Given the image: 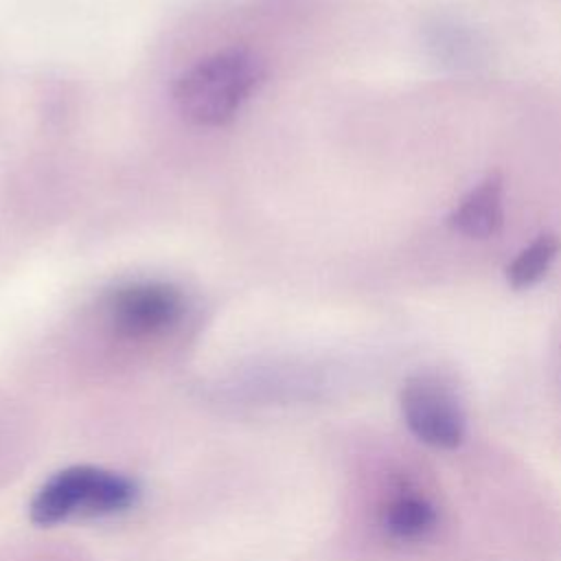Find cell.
<instances>
[{
	"instance_id": "6da1fadb",
	"label": "cell",
	"mask_w": 561,
	"mask_h": 561,
	"mask_svg": "<svg viewBox=\"0 0 561 561\" xmlns=\"http://www.w3.org/2000/svg\"><path fill=\"white\" fill-rule=\"evenodd\" d=\"M261 79L259 61L243 50H224L184 70L173 88L178 112L195 125L230 121Z\"/></svg>"
},
{
	"instance_id": "7a4b0ae2",
	"label": "cell",
	"mask_w": 561,
	"mask_h": 561,
	"mask_svg": "<svg viewBox=\"0 0 561 561\" xmlns=\"http://www.w3.org/2000/svg\"><path fill=\"white\" fill-rule=\"evenodd\" d=\"M138 489L131 478L92 465L66 467L53 473L33 495L28 513L39 526L75 517H101L129 508Z\"/></svg>"
},
{
	"instance_id": "3957f363",
	"label": "cell",
	"mask_w": 561,
	"mask_h": 561,
	"mask_svg": "<svg viewBox=\"0 0 561 561\" xmlns=\"http://www.w3.org/2000/svg\"><path fill=\"white\" fill-rule=\"evenodd\" d=\"M401 412L410 432L440 449L462 443L467 419L454 388L438 375H414L401 390Z\"/></svg>"
},
{
	"instance_id": "277c9868",
	"label": "cell",
	"mask_w": 561,
	"mask_h": 561,
	"mask_svg": "<svg viewBox=\"0 0 561 561\" xmlns=\"http://www.w3.org/2000/svg\"><path fill=\"white\" fill-rule=\"evenodd\" d=\"M182 313V296L164 283H129L107 300L110 324L127 337H147L167 331Z\"/></svg>"
},
{
	"instance_id": "5b68a950",
	"label": "cell",
	"mask_w": 561,
	"mask_h": 561,
	"mask_svg": "<svg viewBox=\"0 0 561 561\" xmlns=\"http://www.w3.org/2000/svg\"><path fill=\"white\" fill-rule=\"evenodd\" d=\"M449 226L469 239H489L504 224V182L500 173L480 180L447 217Z\"/></svg>"
},
{
	"instance_id": "8992f818",
	"label": "cell",
	"mask_w": 561,
	"mask_h": 561,
	"mask_svg": "<svg viewBox=\"0 0 561 561\" xmlns=\"http://www.w3.org/2000/svg\"><path fill=\"white\" fill-rule=\"evenodd\" d=\"M559 250H561L559 237L552 232H541L506 265L508 285L513 289H526L539 283L550 270Z\"/></svg>"
},
{
	"instance_id": "52a82bcc",
	"label": "cell",
	"mask_w": 561,
	"mask_h": 561,
	"mask_svg": "<svg viewBox=\"0 0 561 561\" xmlns=\"http://www.w3.org/2000/svg\"><path fill=\"white\" fill-rule=\"evenodd\" d=\"M434 508L416 495L397 497L386 511L388 530L401 539H416L425 535L434 526Z\"/></svg>"
}]
</instances>
